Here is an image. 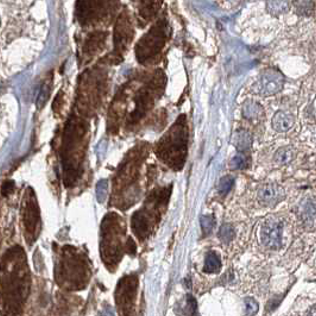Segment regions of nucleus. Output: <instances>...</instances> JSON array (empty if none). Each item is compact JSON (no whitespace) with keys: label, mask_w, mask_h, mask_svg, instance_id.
Here are the masks:
<instances>
[{"label":"nucleus","mask_w":316,"mask_h":316,"mask_svg":"<svg viewBox=\"0 0 316 316\" xmlns=\"http://www.w3.org/2000/svg\"><path fill=\"white\" fill-rule=\"evenodd\" d=\"M294 157H295V153H294V150L290 146H282L275 152L274 161L278 165H286L289 164Z\"/></svg>","instance_id":"25"},{"label":"nucleus","mask_w":316,"mask_h":316,"mask_svg":"<svg viewBox=\"0 0 316 316\" xmlns=\"http://www.w3.org/2000/svg\"><path fill=\"white\" fill-rule=\"evenodd\" d=\"M258 201L267 207H274L286 198V192L276 183H267L259 187L257 193Z\"/></svg>","instance_id":"17"},{"label":"nucleus","mask_w":316,"mask_h":316,"mask_svg":"<svg viewBox=\"0 0 316 316\" xmlns=\"http://www.w3.org/2000/svg\"><path fill=\"white\" fill-rule=\"evenodd\" d=\"M30 274L23 249L15 246L0 263V308L2 316H20L29 296Z\"/></svg>","instance_id":"1"},{"label":"nucleus","mask_w":316,"mask_h":316,"mask_svg":"<svg viewBox=\"0 0 316 316\" xmlns=\"http://www.w3.org/2000/svg\"><path fill=\"white\" fill-rule=\"evenodd\" d=\"M107 36V32H104V31H95L88 36V38L84 42L82 55H81L83 63H88L105 49Z\"/></svg>","instance_id":"16"},{"label":"nucleus","mask_w":316,"mask_h":316,"mask_svg":"<svg viewBox=\"0 0 316 316\" xmlns=\"http://www.w3.org/2000/svg\"><path fill=\"white\" fill-rule=\"evenodd\" d=\"M234 184V177L230 176V175H227V176H224L223 178L220 180V182H219V193L221 194V195H226V194L230 193V190L232 189Z\"/></svg>","instance_id":"30"},{"label":"nucleus","mask_w":316,"mask_h":316,"mask_svg":"<svg viewBox=\"0 0 316 316\" xmlns=\"http://www.w3.org/2000/svg\"><path fill=\"white\" fill-rule=\"evenodd\" d=\"M4 92H5V84L2 81H0V95H1Z\"/></svg>","instance_id":"34"},{"label":"nucleus","mask_w":316,"mask_h":316,"mask_svg":"<svg viewBox=\"0 0 316 316\" xmlns=\"http://www.w3.org/2000/svg\"><path fill=\"white\" fill-rule=\"evenodd\" d=\"M247 163H249V158L243 152H239L231 159L230 168L233 169V170H240V169H245L247 167Z\"/></svg>","instance_id":"29"},{"label":"nucleus","mask_w":316,"mask_h":316,"mask_svg":"<svg viewBox=\"0 0 316 316\" xmlns=\"http://www.w3.org/2000/svg\"><path fill=\"white\" fill-rule=\"evenodd\" d=\"M101 232V252L102 261H105L108 268L117 267L121 256L124 255L123 242L124 227L121 226V220L115 213L106 215L102 220Z\"/></svg>","instance_id":"5"},{"label":"nucleus","mask_w":316,"mask_h":316,"mask_svg":"<svg viewBox=\"0 0 316 316\" xmlns=\"http://www.w3.org/2000/svg\"><path fill=\"white\" fill-rule=\"evenodd\" d=\"M164 87V76L161 71L155 74V76L149 81L145 86H143L133 98L134 107L129 115V124H136L145 115L153 104L161 96Z\"/></svg>","instance_id":"8"},{"label":"nucleus","mask_w":316,"mask_h":316,"mask_svg":"<svg viewBox=\"0 0 316 316\" xmlns=\"http://www.w3.org/2000/svg\"><path fill=\"white\" fill-rule=\"evenodd\" d=\"M244 305H245V315L246 316H253L256 313L258 312L259 305L258 302L256 301L252 297H247V299L244 300Z\"/></svg>","instance_id":"31"},{"label":"nucleus","mask_w":316,"mask_h":316,"mask_svg":"<svg viewBox=\"0 0 316 316\" xmlns=\"http://www.w3.org/2000/svg\"><path fill=\"white\" fill-rule=\"evenodd\" d=\"M221 269V262L220 258L218 257L217 253L214 252H209L207 253L205 258V267H203V270L208 274H215V272H219Z\"/></svg>","instance_id":"26"},{"label":"nucleus","mask_w":316,"mask_h":316,"mask_svg":"<svg viewBox=\"0 0 316 316\" xmlns=\"http://www.w3.org/2000/svg\"><path fill=\"white\" fill-rule=\"evenodd\" d=\"M118 2V0H77L75 15L82 26H96L112 19Z\"/></svg>","instance_id":"7"},{"label":"nucleus","mask_w":316,"mask_h":316,"mask_svg":"<svg viewBox=\"0 0 316 316\" xmlns=\"http://www.w3.org/2000/svg\"><path fill=\"white\" fill-rule=\"evenodd\" d=\"M14 190V183L12 181H7V182L4 183V186L1 188V193L2 195H10V194Z\"/></svg>","instance_id":"33"},{"label":"nucleus","mask_w":316,"mask_h":316,"mask_svg":"<svg viewBox=\"0 0 316 316\" xmlns=\"http://www.w3.org/2000/svg\"><path fill=\"white\" fill-rule=\"evenodd\" d=\"M201 228H202V232L205 236H207V234H209L212 232V230L214 228V225H215V220L214 218L211 217V215H203V217H201Z\"/></svg>","instance_id":"32"},{"label":"nucleus","mask_w":316,"mask_h":316,"mask_svg":"<svg viewBox=\"0 0 316 316\" xmlns=\"http://www.w3.org/2000/svg\"><path fill=\"white\" fill-rule=\"evenodd\" d=\"M300 215L305 221L316 220V198L303 200L300 206Z\"/></svg>","instance_id":"22"},{"label":"nucleus","mask_w":316,"mask_h":316,"mask_svg":"<svg viewBox=\"0 0 316 316\" xmlns=\"http://www.w3.org/2000/svg\"><path fill=\"white\" fill-rule=\"evenodd\" d=\"M187 149V126L181 117L158 144L157 153L170 167H177L184 162Z\"/></svg>","instance_id":"6"},{"label":"nucleus","mask_w":316,"mask_h":316,"mask_svg":"<svg viewBox=\"0 0 316 316\" xmlns=\"http://www.w3.org/2000/svg\"><path fill=\"white\" fill-rule=\"evenodd\" d=\"M242 114L247 120H255L264 114V109L258 102L253 101V100H246L242 106Z\"/></svg>","instance_id":"20"},{"label":"nucleus","mask_w":316,"mask_h":316,"mask_svg":"<svg viewBox=\"0 0 316 316\" xmlns=\"http://www.w3.org/2000/svg\"><path fill=\"white\" fill-rule=\"evenodd\" d=\"M283 239V224L278 220H268L261 228V242L269 250H278Z\"/></svg>","instance_id":"14"},{"label":"nucleus","mask_w":316,"mask_h":316,"mask_svg":"<svg viewBox=\"0 0 316 316\" xmlns=\"http://www.w3.org/2000/svg\"><path fill=\"white\" fill-rule=\"evenodd\" d=\"M137 292V278L134 276H126L118 283L115 292V302L120 316L133 315V303Z\"/></svg>","instance_id":"12"},{"label":"nucleus","mask_w":316,"mask_h":316,"mask_svg":"<svg viewBox=\"0 0 316 316\" xmlns=\"http://www.w3.org/2000/svg\"><path fill=\"white\" fill-rule=\"evenodd\" d=\"M169 36V26L165 19L158 20L136 46V56L139 63H148L164 48Z\"/></svg>","instance_id":"9"},{"label":"nucleus","mask_w":316,"mask_h":316,"mask_svg":"<svg viewBox=\"0 0 316 316\" xmlns=\"http://www.w3.org/2000/svg\"><path fill=\"white\" fill-rule=\"evenodd\" d=\"M289 8V0H268L267 1V10L272 15H281L287 13Z\"/></svg>","instance_id":"24"},{"label":"nucleus","mask_w":316,"mask_h":316,"mask_svg":"<svg viewBox=\"0 0 316 316\" xmlns=\"http://www.w3.org/2000/svg\"><path fill=\"white\" fill-rule=\"evenodd\" d=\"M294 124H295L294 115L284 111H277L274 114L271 120V125L274 127V130L282 133L289 131L294 126Z\"/></svg>","instance_id":"18"},{"label":"nucleus","mask_w":316,"mask_h":316,"mask_svg":"<svg viewBox=\"0 0 316 316\" xmlns=\"http://www.w3.org/2000/svg\"><path fill=\"white\" fill-rule=\"evenodd\" d=\"M308 316H316V308H313L311 312H309Z\"/></svg>","instance_id":"35"},{"label":"nucleus","mask_w":316,"mask_h":316,"mask_svg":"<svg viewBox=\"0 0 316 316\" xmlns=\"http://www.w3.org/2000/svg\"><path fill=\"white\" fill-rule=\"evenodd\" d=\"M88 125L83 119L71 117L64 127L61 157L64 173V184L73 186L82 173V163L87 146Z\"/></svg>","instance_id":"2"},{"label":"nucleus","mask_w":316,"mask_h":316,"mask_svg":"<svg viewBox=\"0 0 316 316\" xmlns=\"http://www.w3.org/2000/svg\"><path fill=\"white\" fill-rule=\"evenodd\" d=\"M218 236L220 238L221 242L228 244L233 239L234 236H236V232H234V228L231 226L230 224H224L223 226L220 227V230H219Z\"/></svg>","instance_id":"28"},{"label":"nucleus","mask_w":316,"mask_h":316,"mask_svg":"<svg viewBox=\"0 0 316 316\" xmlns=\"http://www.w3.org/2000/svg\"><path fill=\"white\" fill-rule=\"evenodd\" d=\"M56 278L65 289H83L89 280L88 262L83 253L75 247H64L56 269Z\"/></svg>","instance_id":"3"},{"label":"nucleus","mask_w":316,"mask_h":316,"mask_svg":"<svg viewBox=\"0 0 316 316\" xmlns=\"http://www.w3.org/2000/svg\"><path fill=\"white\" fill-rule=\"evenodd\" d=\"M161 5L162 0H140L139 19L143 20L144 23L152 19L158 12Z\"/></svg>","instance_id":"19"},{"label":"nucleus","mask_w":316,"mask_h":316,"mask_svg":"<svg viewBox=\"0 0 316 316\" xmlns=\"http://www.w3.org/2000/svg\"><path fill=\"white\" fill-rule=\"evenodd\" d=\"M106 92V75L104 70H87L82 74L77 92V108L81 114H93L101 105Z\"/></svg>","instance_id":"4"},{"label":"nucleus","mask_w":316,"mask_h":316,"mask_svg":"<svg viewBox=\"0 0 316 316\" xmlns=\"http://www.w3.org/2000/svg\"><path fill=\"white\" fill-rule=\"evenodd\" d=\"M133 38V26L131 23V18L126 11L120 13L118 17L114 27L113 45L114 50L109 56L111 63H118L124 57L125 51L129 48L131 40Z\"/></svg>","instance_id":"10"},{"label":"nucleus","mask_w":316,"mask_h":316,"mask_svg":"<svg viewBox=\"0 0 316 316\" xmlns=\"http://www.w3.org/2000/svg\"><path fill=\"white\" fill-rule=\"evenodd\" d=\"M294 11L300 17H309L315 11L314 0H294Z\"/></svg>","instance_id":"23"},{"label":"nucleus","mask_w":316,"mask_h":316,"mask_svg":"<svg viewBox=\"0 0 316 316\" xmlns=\"http://www.w3.org/2000/svg\"><path fill=\"white\" fill-rule=\"evenodd\" d=\"M233 144L239 152L249 151L252 145L251 133L246 130H238L233 136Z\"/></svg>","instance_id":"21"},{"label":"nucleus","mask_w":316,"mask_h":316,"mask_svg":"<svg viewBox=\"0 0 316 316\" xmlns=\"http://www.w3.org/2000/svg\"><path fill=\"white\" fill-rule=\"evenodd\" d=\"M23 224L26 242L32 244L37 239L40 230V215L35 194L26 190L23 201Z\"/></svg>","instance_id":"11"},{"label":"nucleus","mask_w":316,"mask_h":316,"mask_svg":"<svg viewBox=\"0 0 316 316\" xmlns=\"http://www.w3.org/2000/svg\"><path fill=\"white\" fill-rule=\"evenodd\" d=\"M284 84V77L276 69H265L259 79V93L269 96L280 93Z\"/></svg>","instance_id":"15"},{"label":"nucleus","mask_w":316,"mask_h":316,"mask_svg":"<svg viewBox=\"0 0 316 316\" xmlns=\"http://www.w3.org/2000/svg\"><path fill=\"white\" fill-rule=\"evenodd\" d=\"M50 93H51V80H46L45 82L42 84V88H40L38 96H37L36 105L39 109L44 107L46 101H48L50 98Z\"/></svg>","instance_id":"27"},{"label":"nucleus","mask_w":316,"mask_h":316,"mask_svg":"<svg viewBox=\"0 0 316 316\" xmlns=\"http://www.w3.org/2000/svg\"><path fill=\"white\" fill-rule=\"evenodd\" d=\"M140 163V152L132 151L121 163L117 175L114 178V193L115 195L123 193V190L127 189L134 182L138 173Z\"/></svg>","instance_id":"13"}]
</instances>
